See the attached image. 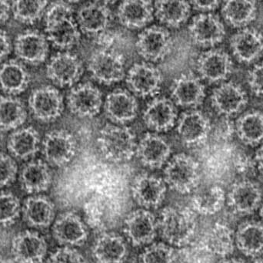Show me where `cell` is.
I'll list each match as a JSON object with an SVG mask.
<instances>
[{"mask_svg":"<svg viewBox=\"0 0 263 263\" xmlns=\"http://www.w3.org/2000/svg\"><path fill=\"white\" fill-rule=\"evenodd\" d=\"M194 212L182 206H168L161 211L158 228L161 236L171 245L183 247L193 239L196 230Z\"/></svg>","mask_w":263,"mask_h":263,"instance_id":"obj_1","label":"cell"},{"mask_svg":"<svg viewBox=\"0 0 263 263\" xmlns=\"http://www.w3.org/2000/svg\"><path fill=\"white\" fill-rule=\"evenodd\" d=\"M98 144L103 156L115 163L130 160L137 148L130 128L118 125L104 127L99 136Z\"/></svg>","mask_w":263,"mask_h":263,"instance_id":"obj_2","label":"cell"},{"mask_svg":"<svg viewBox=\"0 0 263 263\" xmlns=\"http://www.w3.org/2000/svg\"><path fill=\"white\" fill-rule=\"evenodd\" d=\"M197 162L185 154L174 156L164 170V182L173 191L181 194L192 192L199 185Z\"/></svg>","mask_w":263,"mask_h":263,"instance_id":"obj_3","label":"cell"},{"mask_svg":"<svg viewBox=\"0 0 263 263\" xmlns=\"http://www.w3.org/2000/svg\"><path fill=\"white\" fill-rule=\"evenodd\" d=\"M89 69L92 77L100 83H117L124 77V59L116 51L102 49L91 57Z\"/></svg>","mask_w":263,"mask_h":263,"instance_id":"obj_4","label":"cell"},{"mask_svg":"<svg viewBox=\"0 0 263 263\" xmlns=\"http://www.w3.org/2000/svg\"><path fill=\"white\" fill-rule=\"evenodd\" d=\"M29 107L37 120L51 122L61 116L64 103L60 91L47 85L32 91L29 97Z\"/></svg>","mask_w":263,"mask_h":263,"instance_id":"obj_5","label":"cell"},{"mask_svg":"<svg viewBox=\"0 0 263 263\" xmlns=\"http://www.w3.org/2000/svg\"><path fill=\"white\" fill-rule=\"evenodd\" d=\"M173 40L168 31L162 26H153L144 29L136 42L141 57L148 61H158L170 54Z\"/></svg>","mask_w":263,"mask_h":263,"instance_id":"obj_6","label":"cell"},{"mask_svg":"<svg viewBox=\"0 0 263 263\" xmlns=\"http://www.w3.org/2000/svg\"><path fill=\"white\" fill-rule=\"evenodd\" d=\"M158 222L153 213L140 208L128 215L124 222V233L129 242L135 247L148 245L156 236Z\"/></svg>","mask_w":263,"mask_h":263,"instance_id":"obj_7","label":"cell"},{"mask_svg":"<svg viewBox=\"0 0 263 263\" xmlns=\"http://www.w3.org/2000/svg\"><path fill=\"white\" fill-rule=\"evenodd\" d=\"M77 144L72 134L63 130L48 133L43 142L45 159L51 165L63 166L75 155Z\"/></svg>","mask_w":263,"mask_h":263,"instance_id":"obj_8","label":"cell"},{"mask_svg":"<svg viewBox=\"0 0 263 263\" xmlns=\"http://www.w3.org/2000/svg\"><path fill=\"white\" fill-rule=\"evenodd\" d=\"M131 191L133 199L138 205L145 209L156 208L165 199L166 184L160 178L142 173L133 181Z\"/></svg>","mask_w":263,"mask_h":263,"instance_id":"obj_9","label":"cell"},{"mask_svg":"<svg viewBox=\"0 0 263 263\" xmlns=\"http://www.w3.org/2000/svg\"><path fill=\"white\" fill-rule=\"evenodd\" d=\"M46 74L59 86H72L81 77L83 65L76 54L70 52H58L49 60Z\"/></svg>","mask_w":263,"mask_h":263,"instance_id":"obj_10","label":"cell"},{"mask_svg":"<svg viewBox=\"0 0 263 263\" xmlns=\"http://www.w3.org/2000/svg\"><path fill=\"white\" fill-rule=\"evenodd\" d=\"M160 71L151 63H136L132 66L126 77L129 90L139 97H153L158 94L162 84Z\"/></svg>","mask_w":263,"mask_h":263,"instance_id":"obj_11","label":"cell"},{"mask_svg":"<svg viewBox=\"0 0 263 263\" xmlns=\"http://www.w3.org/2000/svg\"><path fill=\"white\" fill-rule=\"evenodd\" d=\"M52 233L55 240L64 247H82L87 241V227L79 215L68 212L54 223Z\"/></svg>","mask_w":263,"mask_h":263,"instance_id":"obj_12","label":"cell"},{"mask_svg":"<svg viewBox=\"0 0 263 263\" xmlns=\"http://www.w3.org/2000/svg\"><path fill=\"white\" fill-rule=\"evenodd\" d=\"M70 111L80 117H92L100 112L103 97L98 88L91 83L77 85L69 91L67 97Z\"/></svg>","mask_w":263,"mask_h":263,"instance_id":"obj_13","label":"cell"},{"mask_svg":"<svg viewBox=\"0 0 263 263\" xmlns=\"http://www.w3.org/2000/svg\"><path fill=\"white\" fill-rule=\"evenodd\" d=\"M17 57L29 64L45 61L49 52L47 39L38 30H27L18 34L14 43Z\"/></svg>","mask_w":263,"mask_h":263,"instance_id":"obj_14","label":"cell"},{"mask_svg":"<svg viewBox=\"0 0 263 263\" xmlns=\"http://www.w3.org/2000/svg\"><path fill=\"white\" fill-rule=\"evenodd\" d=\"M189 29L193 41L202 46H214L222 42L226 35L222 22L219 17L211 13L196 15Z\"/></svg>","mask_w":263,"mask_h":263,"instance_id":"obj_15","label":"cell"},{"mask_svg":"<svg viewBox=\"0 0 263 263\" xmlns=\"http://www.w3.org/2000/svg\"><path fill=\"white\" fill-rule=\"evenodd\" d=\"M47 253V244L38 233L26 231L12 241V253L18 263H40Z\"/></svg>","mask_w":263,"mask_h":263,"instance_id":"obj_16","label":"cell"},{"mask_svg":"<svg viewBox=\"0 0 263 263\" xmlns=\"http://www.w3.org/2000/svg\"><path fill=\"white\" fill-rule=\"evenodd\" d=\"M232 68L233 63L230 55L222 49L206 51L198 59V72L210 83L227 80Z\"/></svg>","mask_w":263,"mask_h":263,"instance_id":"obj_17","label":"cell"},{"mask_svg":"<svg viewBox=\"0 0 263 263\" xmlns=\"http://www.w3.org/2000/svg\"><path fill=\"white\" fill-rule=\"evenodd\" d=\"M171 147L167 141L158 134L147 133L136 148V153L142 165L149 168H159L170 159Z\"/></svg>","mask_w":263,"mask_h":263,"instance_id":"obj_18","label":"cell"},{"mask_svg":"<svg viewBox=\"0 0 263 263\" xmlns=\"http://www.w3.org/2000/svg\"><path fill=\"white\" fill-rule=\"evenodd\" d=\"M129 250L125 239L114 233L102 234L92 249V256L97 263H124Z\"/></svg>","mask_w":263,"mask_h":263,"instance_id":"obj_19","label":"cell"},{"mask_svg":"<svg viewBox=\"0 0 263 263\" xmlns=\"http://www.w3.org/2000/svg\"><path fill=\"white\" fill-rule=\"evenodd\" d=\"M104 109L109 120L118 125H123L132 121L136 117L137 100L126 90H115L106 97Z\"/></svg>","mask_w":263,"mask_h":263,"instance_id":"obj_20","label":"cell"},{"mask_svg":"<svg viewBox=\"0 0 263 263\" xmlns=\"http://www.w3.org/2000/svg\"><path fill=\"white\" fill-rule=\"evenodd\" d=\"M211 100L213 107L219 114L231 116L238 114L245 108L248 97L240 86L227 82L214 90Z\"/></svg>","mask_w":263,"mask_h":263,"instance_id":"obj_21","label":"cell"},{"mask_svg":"<svg viewBox=\"0 0 263 263\" xmlns=\"http://www.w3.org/2000/svg\"><path fill=\"white\" fill-rule=\"evenodd\" d=\"M177 114L173 101L165 97L153 99L145 108L143 120L149 129L162 132L171 129Z\"/></svg>","mask_w":263,"mask_h":263,"instance_id":"obj_22","label":"cell"},{"mask_svg":"<svg viewBox=\"0 0 263 263\" xmlns=\"http://www.w3.org/2000/svg\"><path fill=\"white\" fill-rule=\"evenodd\" d=\"M112 13L104 3H87L83 5L77 13V24L85 33L100 34L110 24Z\"/></svg>","mask_w":263,"mask_h":263,"instance_id":"obj_23","label":"cell"},{"mask_svg":"<svg viewBox=\"0 0 263 263\" xmlns=\"http://www.w3.org/2000/svg\"><path fill=\"white\" fill-rule=\"evenodd\" d=\"M231 47L238 60L252 63L263 54L262 36L256 29L244 28L232 37Z\"/></svg>","mask_w":263,"mask_h":263,"instance_id":"obj_24","label":"cell"},{"mask_svg":"<svg viewBox=\"0 0 263 263\" xmlns=\"http://www.w3.org/2000/svg\"><path fill=\"white\" fill-rule=\"evenodd\" d=\"M172 97L179 106L193 108L203 101L205 87L199 79L193 74H182L173 83Z\"/></svg>","mask_w":263,"mask_h":263,"instance_id":"obj_25","label":"cell"},{"mask_svg":"<svg viewBox=\"0 0 263 263\" xmlns=\"http://www.w3.org/2000/svg\"><path fill=\"white\" fill-rule=\"evenodd\" d=\"M177 130L185 145H197L202 143L208 137L210 122L199 111H188L179 118Z\"/></svg>","mask_w":263,"mask_h":263,"instance_id":"obj_26","label":"cell"},{"mask_svg":"<svg viewBox=\"0 0 263 263\" xmlns=\"http://www.w3.org/2000/svg\"><path fill=\"white\" fill-rule=\"evenodd\" d=\"M29 81V73L18 60H10L0 66V89L8 95L21 94Z\"/></svg>","mask_w":263,"mask_h":263,"instance_id":"obj_27","label":"cell"},{"mask_svg":"<svg viewBox=\"0 0 263 263\" xmlns=\"http://www.w3.org/2000/svg\"><path fill=\"white\" fill-rule=\"evenodd\" d=\"M154 6L148 1H125L119 6V20L129 29H141L153 20Z\"/></svg>","mask_w":263,"mask_h":263,"instance_id":"obj_28","label":"cell"},{"mask_svg":"<svg viewBox=\"0 0 263 263\" xmlns=\"http://www.w3.org/2000/svg\"><path fill=\"white\" fill-rule=\"evenodd\" d=\"M23 211L26 222L35 228L49 226L55 217V206L52 201L45 196L29 197L25 202Z\"/></svg>","mask_w":263,"mask_h":263,"instance_id":"obj_29","label":"cell"},{"mask_svg":"<svg viewBox=\"0 0 263 263\" xmlns=\"http://www.w3.org/2000/svg\"><path fill=\"white\" fill-rule=\"evenodd\" d=\"M22 187L29 194L46 191L50 186L52 176L49 167L43 161L29 162L22 170L20 174Z\"/></svg>","mask_w":263,"mask_h":263,"instance_id":"obj_30","label":"cell"},{"mask_svg":"<svg viewBox=\"0 0 263 263\" xmlns=\"http://www.w3.org/2000/svg\"><path fill=\"white\" fill-rule=\"evenodd\" d=\"M46 32L48 40L60 49H70L80 40V28L73 17L46 25Z\"/></svg>","mask_w":263,"mask_h":263,"instance_id":"obj_31","label":"cell"},{"mask_svg":"<svg viewBox=\"0 0 263 263\" xmlns=\"http://www.w3.org/2000/svg\"><path fill=\"white\" fill-rule=\"evenodd\" d=\"M40 137L39 133L32 127L15 130L8 139L9 152L20 159L32 157L39 151Z\"/></svg>","mask_w":263,"mask_h":263,"instance_id":"obj_32","label":"cell"},{"mask_svg":"<svg viewBox=\"0 0 263 263\" xmlns=\"http://www.w3.org/2000/svg\"><path fill=\"white\" fill-rule=\"evenodd\" d=\"M260 190L255 184L247 181L239 182L233 187L229 195L230 205L238 213H250L260 203Z\"/></svg>","mask_w":263,"mask_h":263,"instance_id":"obj_33","label":"cell"},{"mask_svg":"<svg viewBox=\"0 0 263 263\" xmlns=\"http://www.w3.org/2000/svg\"><path fill=\"white\" fill-rule=\"evenodd\" d=\"M239 138L248 145H259L263 142V114L257 111H249L241 116L236 124Z\"/></svg>","mask_w":263,"mask_h":263,"instance_id":"obj_34","label":"cell"},{"mask_svg":"<svg viewBox=\"0 0 263 263\" xmlns=\"http://www.w3.org/2000/svg\"><path fill=\"white\" fill-rule=\"evenodd\" d=\"M191 7L187 2L159 1L155 3L154 12L161 23L170 27H179L188 20Z\"/></svg>","mask_w":263,"mask_h":263,"instance_id":"obj_35","label":"cell"},{"mask_svg":"<svg viewBox=\"0 0 263 263\" xmlns=\"http://www.w3.org/2000/svg\"><path fill=\"white\" fill-rule=\"evenodd\" d=\"M27 117L24 103L13 96L0 97V129L9 131L21 126Z\"/></svg>","mask_w":263,"mask_h":263,"instance_id":"obj_36","label":"cell"},{"mask_svg":"<svg viewBox=\"0 0 263 263\" xmlns=\"http://www.w3.org/2000/svg\"><path fill=\"white\" fill-rule=\"evenodd\" d=\"M256 3L251 1H228L222 8L227 23L234 27L242 28L250 24L256 15Z\"/></svg>","mask_w":263,"mask_h":263,"instance_id":"obj_37","label":"cell"},{"mask_svg":"<svg viewBox=\"0 0 263 263\" xmlns=\"http://www.w3.org/2000/svg\"><path fill=\"white\" fill-rule=\"evenodd\" d=\"M226 202V194L222 188L213 186L193 196L191 205L194 213L212 216L219 213Z\"/></svg>","mask_w":263,"mask_h":263,"instance_id":"obj_38","label":"cell"},{"mask_svg":"<svg viewBox=\"0 0 263 263\" xmlns=\"http://www.w3.org/2000/svg\"><path fill=\"white\" fill-rule=\"evenodd\" d=\"M236 244L247 256H259L263 251V227L257 223H248L238 230Z\"/></svg>","mask_w":263,"mask_h":263,"instance_id":"obj_39","label":"cell"},{"mask_svg":"<svg viewBox=\"0 0 263 263\" xmlns=\"http://www.w3.org/2000/svg\"><path fill=\"white\" fill-rule=\"evenodd\" d=\"M233 242L232 230L223 224L216 223L207 235L205 247L213 254L227 256L234 250Z\"/></svg>","mask_w":263,"mask_h":263,"instance_id":"obj_40","label":"cell"},{"mask_svg":"<svg viewBox=\"0 0 263 263\" xmlns=\"http://www.w3.org/2000/svg\"><path fill=\"white\" fill-rule=\"evenodd\" d=\"M47 2L15 1L12 4L14 18L23 23H34L38 21L44 13Z\"/></svg>","mask_w":263,"mask_h":263,"instance_id":"obj_41","label":"cell"},{"mask_svg":"<svg viewBox=\"0 0 263 263\" xmlns=\"http://www.w3.org/2000/svg\"><path fill=\"white\" fill-rule=\"evenodd\" d=\"M174 250L165 243H154L148 246L139 257L140 263H176Z\"/></svg>","mask_w":263,"mask_h":263,"instance_id":"obj_42","label":"cell"},{"mask_svg":"<svg viewBox=\"0 0 263 263\" xmlns=\"http://www.w3.org/2000/svg\"><path fill=\"white\" fill-rule=\"evenodd\" d=\"M20 199L10 192L0 193V225L13 223L20 213Z\"/></svg>","mask_w":263,"mask_h":263,"instance_id":"obj_43","label":"cell"},{"mask_svg":"<svg viewBox=\"0 0 263 263\" xmlns=\"http://www.w3.org/2000/svg\"><path fill=\"white\" fill-rule=\"evenodd\" d=\"M73 8L70 3L55 2L51 3L46 9L45 23L48 25L63 19L73 17Z\"/></svg>","mask_w":263,"mask_h":263,"instance_id":"obj_44","label":"cell"},{"mask_svg":"<svg viewBox=\"0 0 263 263\" xmlns=\"http://www.w3.org/2000/svg\"><path fill=\"white\" fill-rule=\"evenodd\" d=\"M17 165L12 157L0 152V187L7 186L15 181Z\"/></svg>","mask_w":263,"mask_h":263,"instance_id":"obj_45","label":"cell"},{"mask_svg":"<svg viewBox=\"0 0 263 263\" xmlns=\"http://www.w3.org/2000/svg\"><path fill=\"white\" fill-rule=\"evenodd\" d=\"M48 263H86L83 255L73 247L57 249L49 257Z\"/></svg>","mask_w":263,"mask_h":263,"instance_id":"obj_46","label":"cell"},{"mask_svg":"<svg viewBox=\"0 0 263 263\" xmlns=\"http://www.w3.org/2000/svg\"><path fill=\"white\" fill-rule=\"evenodd\" d=\"M248 82L251 91L256 95L263 97V63L256 65L250 71Z\"/></svg>","mask_w":263,"mask_h":263,"instance_id":"obj_47","label":"cell"},{"mask_svg":"<svg viewBox=\"0 0 263 263\" xmlns=\"http://www.w3.org/2000/svg\"><path fill=\"white\" fill-rule=\"evenodd\" d=\"M11 41L5 31L0 29V62L4 60L11 52Z\"/></svg>","mask_w":263,"mask_h":263,"instance_id":"obj_48","label":"cell"},{"mask_svg":"<svg viewBox=\"0 0 263 263\" xmlns=\"http://www.w3.org/2000/svg\"><path fill=\"white\" fill-rule=\"evenodd\" d=\"M219 2L218 1H195L192 2L190 4L193 8L202 12H210L214 10L219 6Z\"/></svg>","mask_w":263,"mask_h":263,"instance_id":"obj_49","label":"cell"},{"mask_svg":"<svg viewBox=\"0 0 263 263\" xmlns=\"http://www.w3.org/2000/svg\"><path fill=\"white\" fill-rule=\"evenodd\" d=\"M10 3L6 1H0V23H4L8 20L11 11Z\"/></svg>","mask_w":263,"mask_h":263,"instance_id":"obj_50","label":"cell"},{"mask_svg":"<svg viewBox=\"0 0 263 263\" xmlns=\"http://www.w3.org/2000/svg\"><path fill=\"white\" fill-rule=\"evenodd\" d=\"M256 161L259 170L263 173V145L259 148V149L256 152Z\"/></svg>","mask_w":263,"mask_h":263,"instance_id":"obj_51","label":"cell"},{"mask_svg":"<svg viewBox=\"0 0 263 263\" xmlns=\"http://www.w3.org/2000/svg\"><path fill=\"white\" fill-rule=\"evenodd\" d=\"M221 263H245L243 261L239 260V259H228V260L223 261Z\"/></svg>","mask_w":263,"mask_h":263,"instance_id":"obj_52","label":"cell"},{"mask_svg":"<svg viewBox=\"0 0 263 263\" xmlns=\"http://www.w3.org/2000/svg\"><path fill=\"white\" fill-rule=\"evenodd\" d=\"M254 263H263V255L262 256H258Z\"/></svg>","mask_w":263,"mask_h":263,"instance_id":"obj_53","label":"cell"},{"mask_svg":"<svg viewBox=\"0 0 263 263\" xmlns=\"http://www.w3.org/2000/svg\"><path fill=\"white\" fill-rule=\"evenodd\" d=\"M261 215H262V216L263 217V206H262V209H261Z\"/></svg>","mask_w":263,"mask_h":263,"instance_id":"obj_54","label":"cell"},{"mask_svg":"<svg viewBox=\"0 0 263 263\" xmlns=\"http://www.w3.org/2000/svg\"><path fill=\"white\" fill-rule=\"evenodd\" d=\"M0 263H4V262H3V261L2 260L1 258H0Z\"/></svg>","mask_w":263,"mask_h":263,"instance_id":"obj_55","label":"cell"}]
</instances>
